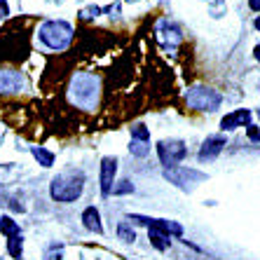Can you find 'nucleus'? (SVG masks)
I'll use <instances>...</instances> for the list:
<instances>
[{"label":"nucleus","instance_id":"1","mask_svg":"<svg viewBox=\"0 0 260 260\" xmlns=\"http://www.w3.org/2000/svg\"><path fill=\"white\" fill-rule=\"evenodd\" d=\"M85 190V176L80 174V171H66V174H59L52 181L49 185V194H52V200L56 202H75L82 194Z\"/></svg>","mask_w":260,"mask_h":260},{"label":"nucleus","instance_id":"2","mask_svg":"<svg viewBox=\"0 0 260 260\" xmlns=\"http://www.w3.org/2000/svg\"><path fill=\"white\" fill-rule=\"evenodd\" d=\"M164 178H167L171 185H176V188L190 192V190H194L202 181H206V174L204 171L192 169V167H181V164H176V167L164 169Z\"/></svg>","mask_w":260,"mask_h":260},{"label":"nucleus","instance_id":"3","mask_svg":"<svg viewBox=\"0 0 260 260\" xmlns=\"http://www.w3.org/2000/svg\"><path fill=\"white\" fill-rule=\"evenodd\" d=\"M40 40L49 49H66L73 40V28L66 21H47L40 28Z\"/></svg>","mask_w":260,"mask_h":260},{"label":"nucleus","instance_id":"4","mask_svg":"<svg viewBox=\"0 0 260 260\" xmlns=\"http://www.w3.org/2000/svg\"><path fill=\"white\" fill-rule=\"evenodd\" d=\"M185 101H188V106L192 110H209L211 113V110H216L220 106L223 96L216 89H211V87H192L185 94Z\"/></svg>","mask_w":260,"mask_h":260},{"label":"nucleus","instance_id":"5","mask_svg":"<svg viewBox=\"0 0 260 260\" xmlns=\"http://www.w3.org/2000/svg\"><path fill=\"white\" fill-rule=\"evenodd\" d=\"M157 155H159V162L164 164V169H169V167H176L178 162L185 159V155H188V145L183 143V141H178V139L159 141L157 143Z\"/></svg>","mask_w":260,"mask_h":260},{"label":"nucleus","instance_id":"6","mask_svg":"<svg viewBox=\"0 0 260 260\" xmlns=\"http://www.w3.org/2000/svg\"><path fill=\"white\" fill-rule=\"evenodd\" d=\"M228 145V141H225V136H209V139L202 143L200 152H197V159H200L202 164L204 162H213V159L223 152V148Z\"/></svg>","mask_w":260,"mask_h":260},{"label":"nucleus","instance_id":"7","mask_svg":"<svg viewBox=\"0 0 260 260\" xmlns=\"http://www.w3.org/2000/svg\"><path fill=\"white\" fill-rule=\"evenodd\" d=\"M117 174V159L115 157H103L101 162V194L108 197L113 192V183H115Z\"/></svg>","mask_w":260,"mask_h":260},{"label":"nucleus","instance_id":"8","mask_svg":"<svg viewBox=\"0 0 260 260\" xmlns=\"http://www.w3.org/2000/svg\"><path fill=\"white\" fill-rule=\"evenodd\" d=\"M0 230L5 232L7 239H10V253L14 258H19L21 255V232H19V228L14 225L12 218H3L0 220Z\"/></svg>","mask_w":260,"mask_h":260},{"label":"nucleus","instance_id":"9","mask_svg":"<svg viewBox=\"0 0 260 260\" xmlns=\"http://www.w3.org/2000/svg\"><path fill=\"white\" fill-rule=\"evenodd\" d=\"M248 124H251V110H246V108L235 110V113H230V115H225L220 120V129L223 132H232V129L248 127Z\"/></svg>","mask_w":260,"mask_h":260},{"label":"nucleus","instance_id":"10","mask_svg":"<svg viewBox=\"0 0 260 260\" xmlns=\"http://www.w3.org/2000/svg\"><path fill=\"white\" fill-rule=\"evenodd\" d=\"M148 228L152 232H159L164 237H181L183 235V228L176 220H164V218H148Z\"/></svg>","mask_w":260,"mask_h":260},{"label":"nucleus","instance_id":"11","mask_svg":"<svg viewBox=\"0 0 260 260\" xmlns=\"http://www.w3.org/2000/svg\"><path fill=\"white\" fill-rule=\"evenodd\" d=\"M82 223H85L87 230L96 232V235H101L103 232V225H101V216H99V211L94 209V206H87L85 211H82Z\"/></svg>","mask_w":260,"mask_h":260},{"label":"nucleus","instance_id":"12","mask_svg":"<svg viewBox=\"0 0 260 260\" xmlns=\"http://www.w3.org/2000/svg\"><path fill=\"white\" fill-rule=\"evenodd\" d=\"M129 150H132L134 157H148V155H150V143H148V141L132 139V143H129Z\"/></svg>","mask_w":260,"mask_h":260},{"label":"nucleus","instance_id":"13","mask_svg":"<svg viewBox=\"0 0 260 260\" xmlns=\"http://www.w3.org/2000/svg\"><path fill=\"white\" fill-rule=\"evenodd\" d=\"M150 244L155 248H159V251H167V248H169V237H164V235H159V232L150 230Z\"/></svg>","mask_w":260,"mask_h":260},{"label":"nucleus","instance_id":"14","mask_svg":"<svg viewBox=\"0 0 260 260\" xmlns=\"http://www.w3.org/2000/svg\"><path fill=\"white\" fill-rule=\"evenodd\" d=\"M33 155L40 159V164H43V167H52V164H54V155H52V152H47V150H43V148H33Z\"/></svg>","mask_w":260,"mask_h":260},{"label":"nucleus","instance_id":"15","mask_svg":"<svg viewBox=\"0 0 260 260\" xmlns=\"http://www.w3.org/2000/svg\"><path fill=\"white\" fill-rule=\"evenodd\" d=\"M132 139L148 141V143H150V132H148V127H143V124H136V127H132Z\"/></svg>","mask_w":260,"mask_h":260},{"label":"nucleus","instance_id":"16","mask_svg":"<svg viewBox=\"0 0 260 260\" xmlns=\"http://www.w3.org/2000/svg\"><path fill=\"white\" fill-rule=\"evenodd\" d=\"M117 235H120L122 242H134V239H136V232H134L127 223H122L120 228H117Z\"/></svg>","mask_w":260,"mask_h":260},{"label":"nucleus","instance_id":"17","mask_svg":"<svg viewBox=\"0 0 260 260\" xmlns=\"http://www.w3.org/2000/svg\"><path fill=\"white\" fill-rule=\"evenodd\" d=\"M134 185L129 181H122V185H113V192L115 194H124V192H132Z\"/></svg>","mask_w":260,"mask_h":260},{"label":"nucleus","instance_id":"18","mask_svg":"<svg viewBox=\"0 0 260 260\" xmlns=\"http://www.w3.org/2000/svg\"><path fill=\"white\" fill-rule=\"evenodd\" d=\"M248 7H251L253 12H260V0H248Z\"/></svg>","mask_w":260,"mask_h":260},{"label":"nucleus","instance_id":"19","mask_svg":"<svg viewBox=\"0 0 260 260\" xmlns=\"http://www.w3.org/2000/svg\"><path fill=\"white\" fill-rule=\"evenodd\" d=\"M255 59H258V63H260V45L255 47Z\"/></svg>","mask_w":260,"mask_h":260},{"label":"nucleus","instance_id":"20","mask_svg":"<svg viewBox=\"0 0 260 260\" xmlns=\"http://www.w3.org/2000/svg\"><path fill=\"white\" fill-rule=\"evenodd\" d=\"M255 28H258V30H260V17H258V19H255Z\"/></svg>","mask_w":260,"mask_h":260}]
</instances>
